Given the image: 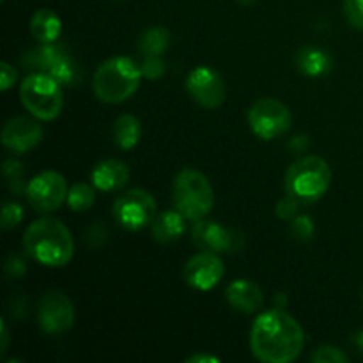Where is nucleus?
Returning <instances> with one entry per match:
<instances>
[{
  "mask_svg": "<svg viewBox=\"0 0 363 363\" xmlns=\"http://www.w3.org/2000/svg\"><path fill=\"white\" fill-rule=\"evenodd\" d=\"M191 240H194L195 247L206 252H215V254H223V252H230L236 247L233 233L225 229L220 223L213 222V220H197L191 229Z\"/></svg>",
  "mask_w": 363,
  "mask_h": 363,
  "instance_id": "obj_15",
  "label": "nucleus"
},
{
  "mask_svg": "<svg viewBox=\"0 0 363 363\" xmlns=\"http://www.w3.org/2000/svg\"><path fill=\"white\" fill-rule=\"evenodd\" d=\"M39 328L48 335H60L71 330L74 323V307L66 294L48 291L38 303Z\"/></svg>",
  "mask_w": 363,
  "mask_h": 363,
  "instance_id": "obj_11",
  "label": "nucleus"
},
{
  "mask_svg": "<svg viewBox=\"0 0 363 363\" xmlns=\"http://www.w3.org/2000/svg\"><path fill=\"white\" fill-rule=\"evenodd\" d=\"M66 179L55 170H45L32 177L27 184V197L32 208L39 213H53L67 201Z\"/></svg>",
  "mask_w": 363,
  "mask_h": 363,
  "instance_id": "obj_10",
  "label": "nucleus"
},
{
  "mask_svg": "<svg viewBox=\"0 0 363 363\" xmlns=\"http://www.w3.org/2000/svg\"><path fill=\"white\" fill-rule=\"evenodd\" d=\"M7 346H9V330H7L6 323L2 321V346H0V354L6 353Z\"/></svg>",
  "mask_w": 363,
  "mask_h": 363,
  "instance_id": "obj_33",
  "label": "nucleus"
},
{
  "mask_svg": "<svg viewBox=\"0 0 363 363\" xmlns=\"http://www.w3.org/2000/svg\"><path fill=\"white\" fill-rule=\"evenodd\" d=\"M142 135V124L133 113H124L113 124V140L124 151H130L138 144Z\"/></svg>",
  "mask_w": 363,
  "mask_h": 363,
  "instance_id": "obj_21",
  "label": "nucleus"
},
{
  "mask_svg": "<svg viewBox=\"0 0 363 363\" xmlns=\"http://www.w3.org/2000/svg\"><path fill=\"white\" fill-rule=\"evenodd\" d=\"M294 64L307 77H321L332 69L333 62L326 50L318 46H305L294 57Z\"/></svg>",
  "mask_w": 363,
  "mask_h": 363,
  "instance_id": "obj_19",
  "label": "nucleus"
},
{
  "mask_svg": "<svg viewBox=\"0 0 363 363\" xmlns=\"http://www.w3.org/2000/svg\"><path fill=\"white\" fill-rule=\"evenodd\" d=\"M293 123L289 108L282 101L273 98H262L248 110V126L252 133L261 140H275L287 133Z\"/></svg>",
  "mask_w": 363,
  "mask_h": 363,
  "instance_id": "obj_8",
  "label": "nucleus"
},
{
  "mask_svg": "<svg viewBox=\"0 0 363 363\" xmlns=\"http://www.w3.org/2000/svg\"><path fill=\"white\" fill-rule=\"evenodd\" d=\"M353 342L357 344V347H358V350H360L362 353H363V330H362V332H358L357 335H354Z\"/></svg>",
  "mask_w": 363,
  "mask_h": 363,
  "instance_id": "obj_34",
  "label": "nucleus"
},
{
  "mask_svg": "<svg viewBox=\"0 0 363 363\" xmlns=\"http://www.w3.org/2000/svg\"><path fill=\"white\" fill-rule=\"evenodd\" d=\"M39 121V119H38ZM30 117H13L2 130V144L16 155H23L43 142V126Z\"/></svg>",
  "mask_w": 363,
  "mask_h": 363,
  "instance_id": "obj_14",
  "label": "nucleus"
},
{
  "mask_svg": "<svg viewBox=\"0 0 363 363\" xmlns=\"http://www.w3.org/2000/svg\"><path fill=\"white\" fill-rule=\"evenodd\" d=\"M314 220L307 215H296L291 220V233L296 240L300 241H308L314 236Z\"/></svg>",
  "mask_w": 363,
  "mask_h": 363,
  "instance_id": "obj_25",
  "label": "nucleus"
},
{
  "mask_svg": "<svg viewBox=\"0 0 363 363\" xmlns=\"http://www.w3.org/2000/svg\"><path fill=\"white\" fill-rule=\"evenodd\" d=\"M305 347L300 323L282 308L262 312L252 325L250 350L262 363H291Z\"/></svg>",
  "mask_w": 363,
  "mask_h": 363,
  "instance_id": "obj_1",
  "label": "nucleus"
},
{
  "mask_svg": "<svg viewBox=\"0 0 363 363\" xmlns=\"http://www.w3.org/2000/svg\"><path fill=\"white\" fill-rule=\"evenodd\" d=\"M298 199L293 195H287L277 204V216L280 220H293L298 215Z\"/></svg>",
  "mask_w": 363,
  "mask_h": 363,
  "instance_id": "obj_29",
  "label": "nucleus"
},
{
  "mask_svg": "<svg viewBox=\"0 0 363 363\" xmlns=\"http://www.w3.org/2000/svg\"><path fill=\"white\" fill-rule=\"evenodd\" d=\"M186 363H220V358L213 357V354H191V357H188L186 360H184Z\"/></svg>",
  "mask_w": 363,
  "mask_h": 363,
  "instance_id": "obj_32",
  "label": "nucleus"
},
{
  "mask_svg": "<svg viewBox=\"0 0 363 363\" xmlns=\"http://www.w3.org/2000/svg\"><path fill=\"white\" fill-rule=\"evenodd\" d=\"M67 206L73 211H89L96 202V190L87 183H77L67 191Z\"/></svg>",
  "mask_w": 363,
  "mask_h": 363,
  "instance_id": "obj_23",
  "label": "nucleus"
},
{
  "mask_svg": "<svg viewBox=\"0 0 363 363\" xmlns=\"http://www.w3.org/2000/svg\"><path fill=\"white\" fill-rule=\"evenodd\" d=\"M140 67L130 57H112L96 69L92 77V91L103 103H123L140 87Z\"/></svg>",
  "mask_w": 363,
  "mask_h": 363,
  "instance_id": "obj_3",
  "label": "nucleus"
},
{
  "mask_svg": "<svg viewBox=\"0 0 363 363\" xmlns=\"http://www.w3.org/2000/svg\"><path fill=\"white\" fill-rule=\"evenodd\" d=\"M238 2H240V4H243V6H250V4L257 2V0H238Z\"/></svg>",
  "mask_w": 363,
  "mask_h": 363,
  "instance_id": "obj_35",
  "label": "nucleus"
},
{
  "mask_svg": "<svg viewBox=\"0 0 363 363\" xmlns=\"http://www.w3.org/2000/svg\"><path fill=\"white\" fill-rule=\"evenodd\" d=\"M25 213H23V208H21L18 202H6L2 208V222H0V225H2V229L9 230V229H14V227H18L21 223V220H23Z\"/></svg>",
  "mask_w": 363,
  "mask_h": 363,
  "instance_id": "obj_26",
  "label": "nucleus"
},
{
  "mask_svg": "<svg viewBox=\"0 0 363 363\" xmlns=\"http://www.w3.org/2000/svg\"><path fill=\"white\" fill-rule=\"evenodd\" d=\"M186 216L183 213L176 211H163L152 220L151 223V233L158 243H174L179 240L186 230V223H184Z\"/></svg>",
  "mask_w": 363,
  "mask_h": 363,
  "instance_id": "obj_18",
  "label": "nucleus"
},
{
  "mask_svg": "<svg viewBox=\"0 0 363 363\" xmlns=\"http://www.w3.org/2000/svg\"><path fill=\"white\" fill-rule=\"evenodd\" d=\"M311 360L314 363H347L350 358H347V354H344L339 347L325 344V346H319L318 350L314 351Z\"/></svg>",
  "mask_w": 363,
  "mask_h": 363,
  "instance_id": "obj_24",
  "label": "nucleus"
},
{
  "mask_svg": "<svg viewBox=\"0 0 363 363\" xmlns=\"http://www.w3.org/2000/svg\"><path fill=\"white\" fill-rule=\"evenodd\" d=\"M170 45V32L163 27H151L144 30L138 38V52L142 55H160L167 52Z\"/></svg>",
  "mask_w": 363,
  "mask_h": 363,
  "instance_id": "obj_22",
  "label": "nucleus"
},
{
  "mask_svg": "<svg viewBox=\"0 0 363 363\" xmlns=\"http://www.w3.org/2000/svg\"><path fill=\"white\" fill-rule=\"evenodd\" d=\"M25 67L39 71V73L50 74L55 78L60 85H73L77 84L80 78V71H78L77 62L73 57L59 45H41L39 48L30 50L21 59Z\"/></svg>",
  "mask_w": 363,
  "mask_h": 363,
  "instance_id": "obj_7",
  "label": "nucleus"
},
{
  "mask_svg": "<svg viewBox=\"0 0 363 363\" xmlns=\"http://www.w3.org/2000/svg\"><path fill=\"white\" fill-rule=\"evenodd\" d=\"M284 183L298 201H319L332 184V169L321 156H305L287 169Z\"/></svg>",
  "mask_w": 363,
  "mask_h": 363,
  "instance_id": "obj_5",
  "label": "nucleus"
},
{
  "mask_svg": "<svg viewBox=\"0 0 363 363\" xmlns=\"http://www.w3.org/2000/svg\"><path fill=\"white\" fill-rule=\"evenodd\" d=\"M174 206L186 220L197 222L206 218L215 206V191L202 172L194 169L181 170L172 184Z\"/></svg>",
  "mask_w": 363,
  "mask_h": 363,
  "instance_id": "obj_4",
  "label": "nucleus"
},
{
  "mask_svg": "<svg viewBox=\"0 0 363 363\" xmlns=\"http://www.w3.org/2000/svg\"><path fill=\"white\" fill-rule=\"evenodd\" d=\"M62 30V23L55 11L52 9H39L30 20V32L34 39L41 45H48V43H55L57 38Z\"/></svg>",
  "mask_w": 363,
  "mask_h": 363,
  "instance_id": "obj_20",
  "label": "nucleus"
},
{
  "mask_svg": "<svg viewBox=\"0 0 363 363\" xmlns=\"http://www.w3.org/2000/svg\"><path fill=\"white\" fill-rule=\"evenodd\" d=\"M20 98L32 117L39 121H53L60 116L64 106V96L60 84L50 74H28L20 87Z\"/></svg>",
  "mask_w": 363,
  "mask_h": 363,
  "instance_id": "obj_6",
  "label": "nucleus"
},
{
  "mask_svg": "<svg viewBox=\"0 0 363 363\" xmlns=\"http://www.w3.org/2000/svg\"><path fill=\"white\" fill-rule=\"evenodd\" d=\"M140 71L147 80H158L165 74V62L160 55H145L140 64Z\"/></svg>",
  "mask_w": 363,
  "mask_h": 363,
  "instance_id": "obj_27",
  "label": "nucleus"
},
{
  "mask_svg": "<svg viewBox=\"0 0 363 363\" xmlns=\"http://www.w3.org/2000/svg\"><path fill=\"white\" fill-rule=\"evenodd\" d=\"M186 89L191 98L204 108H218L225 101V84L223 78L211 67H195L186 78Z\"/></svg>",
  "mask_w": 363,
  "mask_h": 363,
  "instance_id": "obj_13",
  "label": "nucleus"
},
{
  "mask_svg": "<svg viewBox=\"0 0 363 363\" xmlns=\"http://www.w3.org/2000/svg\"><path fill=\"white\" fill-rule=\"evenodd\" d=\"M16 69L9 62H2V78H0V87H2V91H7V89L13 87L14 82H16Z\"/></svg>",
  "mask_w": 363,
  "mask_h": 363,
  "instance_id": "obj_31",
  "label": "nucleus"
},
{
  "mask_svg": "<svg viewBox=\"0 0 363 363\" xmlns=\"http://www.w3.org/2000/svg\"><path fill=\"white\" fill-rule=\"evenodd\" d=\"M344 13L351 27L363 28V0H344Z\"/></svg>",
  "mask_w": 363,
  "mask_h": 363,
  "instance_id": "obj_28",
  "label": "nucleus"
},
{
  "mask_svg": "<svg viewBox=\"0 0 363 363\" xmlns=\"http://www.w3.org/2000/svg\"><path fill=\"white\" fill-rule=\"evenodd\" d=\"M156 199L147 190L126 191L113 202L112 215L121 227L128 230H140L151 225L156 218Z\"/></svg>",
  "mask_w": 363,
  "mask_h": 363,
  "instance_id": "obj_9",
  "label": "nucleus"
},
{
  "mask_svg": "<svg viewBox=\"0 0 363 363\" xmlns=\"http://www.w3.org/2000/svg\"><path fill=\"white\" fill-rule=\"evenodd\" d=\"M23 250L39 264L62 268L73 259L74 241L62 222L55 218H39L25 230Z\"/></svg>",
  "mask_w": 363,
  "mask_h": 363,
  "instance_id": "obj_2",
  "label": "nucleus"
},
{
  "mask_svg": "<svg viewBox=\"0 0 363 363\" xmlns=\"http://www.w3.org/2000/svg\"><path fill=\"white\" fill-rule=\"evenodd\" d=\"M91 179L96 190L110 194V191L121 190L128 183V179H130V169L121 160H103V162L94 165Z\"/></svg>",
  "mask_w": 363,
  "mask_h": 363,
  "instance_id": "obj_16",
  "label": "nucleus"
},
{
  "mask_svg": "<svg viewBox=\"0 0 363 363\" xmlns=\"http://www.w3.org/2000/svg\"><path fill=\"white\" fill-rule=\"evenodd\" d=\"M225 273L223 261L215 252H199L188 259L183 269L184 282L197 291H209L220 284Z\"/></svg>",
  "mask_w": 363,
  "mask_h": 363,
  "instance_id": "obj_12",
  "label": "nucleus"
},
{
  "mask_svg": "<svg viewBox=\"0 0 363 363\" xmlns=\"http://www.w3.org/2000/svg\"><path fill=\"white\" fill-rule=\"evenodd\" d=\"M25 272H27V266L21 261L20 255H9V259L6 262L7 275L13 277V279H20V277L25 275Z\"/></svg>",
  "mask_w": 363,
  "mask_h": 363,
  "instance_id": "obj_30",
  "label": "nucleus"
},
{
  "mask_svg": "<svg viewBox=\"0 0 363 363\" xmlns=\"http://www.w3.org/2000/svg\"><path fill=\"white\" fill-rule=\"evenodd\" d=\"M225 298L230 307L243 314H254L264 305V294L261 287L248 280H234L225 291Z\"/></svg>",
  "mask_w": 363,
  "mask_h": 363,
  "instance_id": "obj_17",
  "label": "nucleus"
}]
</instances>
